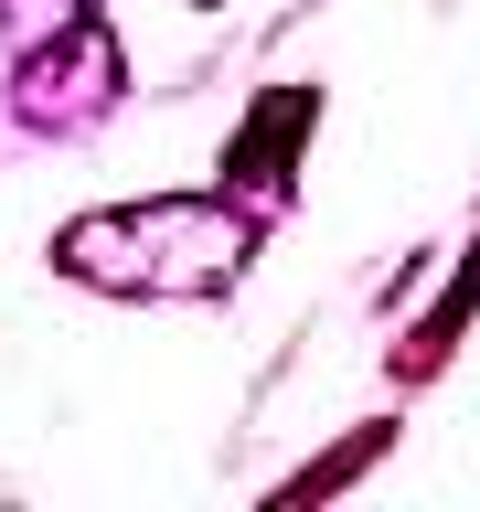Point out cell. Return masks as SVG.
Here are the masks:
<instances>
[{"label":"cell","instance_id":"2","mask_svg":"<svg viewBox=\"0 0 480 512\" xmlns=\"http://www.w3.org/2000/svg\"><path fill=\"white\" fill-rule=\"evenodd\" d=\"M310 118H320V96H310V86H278V96L246 118V139L224 150V171H235V182H256V192H278V182H288L278 160H288V139H299Z\"/></svg>","mask_w":480,"mask_h":512},{"label":"cell","instance_id":"1","mask_svg":"<svg viewBox=\"0 0 480 512\" xmlns=\"http://www.w3.org/2000/svg\"><path fill=\"white\" fill-rule=\"evenodd\" d=\"M246 214L224 203H139V214H86L64 224L54 267L86 288H118V299H214L246 267Z\"/></svg>","mask_w":480,"mask_h":512}]
</instances>
